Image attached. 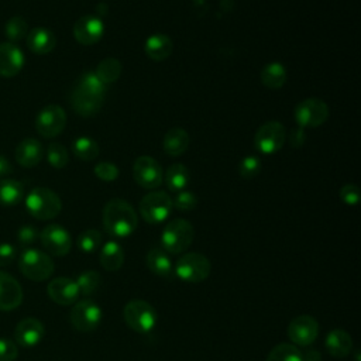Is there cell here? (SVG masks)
<instances>
[{
  "instance_id": "33",
  "label": "cell",
  "mask_w": 361,
  "mask_h": 361,
  "mask_svg": "<svg viewBox=\"0 0 361 361\" xmlns=\"http://www.w3.org/2000/svg\"><path fill=\"white\" fill-rule=\"evenodd\" d=\"M72 149L75 152V155L82 159V161H93L94 158H97L100 148L99 144L90 138V137H78L73 144H72Z\"/></svg>"
},
{
  "instance_id": "46",
  "label": "cell",
  "mask_w": 361,
  "mask_h": 361,
  "mask_svg": "<svg viewBox=\"0 0 361 361\" xmlns=\"http://www.w3.org/2000/svg\"><path fill=\"white\" fill-rule=\"evenodd\" d=\"M302 361H322V354L316 348H306L302 351Z\"/></svg>"
},
{
  "instance_id": "44",
  "label": "cell",
  "mask_w": 361,
  "mask_h": 361,
  "mask_svg": "<svg viewBox=\"0 0 361 361\" xmlns=\"http://www.w3.org/2000/svg\"><path fill=\"white\" fill-rule=\"evenodd\" d=\"M340 197L345 204L354 206L360 200V189L354 183H347L340 189Z\"/></svg>"
},
{
  "instance_id": "16",
  "label": "cell",
  "mask_w": 361,
  "mask_h": 361,
  "mask_svg": "<svg viewBox=\"0 0 361 361\" xmlns=\"http://www.w3.org/2000/svg\"><path fill=\"white\" fill-rule=\"evenodd\" d=\"M44 324L38 319L25 317L20 320L14 329V343H17L20 347L31 348L35 347L44 338Z\"/></svg>"
},
{
  "instance_id": "27",
  "label": "cell",
  "mask_w": 361,
  "mask_h": 361,
  "mask_svg": "<svg viewBox=\"0 0 361 361\" xmlns=\"http://www.w3.org/2000/svg\"><path fill=\"white\" fill-rule=\"evenodd\" d=\"M145 262L148 269L158 276H169L172 274L171 257L161 247L151 248L145 257Z\"/></svg>"
},
{
  "instance_id": "9",
  "label": "cell",
  "mask_w": 361,
  "mask_h": 361,
  "mask_svg": "<svg viewBox=\"0 0 361 361\" xmlns=\"http://www.w3.org/2000/svg\"><path fill=\"white\" fill-rule=\"evenodd\" d=\"M293 116L300 128L319 127L329 117V106L317 97H309L295 107Z\"/></svg>"
},
{
  "instance_id": "24",
  "label": "cell",
  "mask_w": 361,
  "mask_h": 361,
  "mask_svg": "<svg viewBox=\"0 0 361 361\" xmlns=\"http://www.w3.org/2000/svg\"><path fill=\"white\" fill-rule=\"evenodd\" d=\"M172 39L165 34L149 35L144 44V51L147 56L152 61H165L172 54Z\"/></svg>"
},
{
  "instance_id": "42",
  "label": "cell",
  "mask_w": 361,
  "mask_h": 361,
  "mask_svg": "<svg viewBox=\"0 0 361 361\" xmlns=\"http://www.w3.org/2000/svg\"><path fill=\"white\" fill-rule=\"evenodd\" d=\"M39 237L38 234V230L34 227V226H30V224H25L23 227L18 228L17 231V240H18V244L24 248L30 247L31 244H34L37 241V238Z\"/></svg>"
},
{
  "instance_id": "29",
  "label": "cell",
  "mask_w": 361,
  "mask_h": 361,
  "mask_svg": "<svg viewBox=\"0 0 361 361\" xmlns=\"http://www.w3.org/2000/svg\"><path fill=\"white\" fill-rule=\"evenodd\" d=\"M24 197V185L16 179L0 180V204L14 206Z\"/></svg>"
},
{
  "instance_id": "22",
  "label": "cell",
  "mask_w": 361,
  "mask_h": 361,
  "mask_svg": "<svg viewBox=\"0 0 361 361\" xmlns=\"http://www.w3.org/2000/svg\"><path fill=\"white\" fill-rule=\"evenodd\" d=\"M56 45L55 34L45 27H35L27 34V47L34 54H49Z\"/></svg>"
},
{
  "instance_id": "1",
  "label": "cell",
  "mask_w": 361,
  "mask_h": 361,
  "mask_svg": "<svg viewBox=\"0 0 361 361\" xmlns=\"http://www.w3.org/2000/svg\"><path fill=\"white\" fill-rule=\"evenodd\" d=\"M138 217L134 207L123 199H111L103 209V227L111 237L124 238L134 233Z\"/></svg>"
},
{
  "instance_id": "45",
  "label": "cell",
  "mask_w": 361,
  "mask_h": 361,
  "mask_svg": "<svg viewBox=\"0 0 361 361\" xmlns=\"http://www.w3.org/2000/svg\"><path fill=\"white\" fill-rule=\"evenodd\" d=\"M16 255H17V251L14 245L8 243L0 244V267L10 265L16 259Z\"/></svg>"
},
{
  "instance_id": "14",
  "label": "cell",
  "mask_w": 361,
  "mask_h": 361,
  "mask_svg": "<svg viewBox=\"0 0 361 361\" xmlns=\"http://www.w3.org/2000/svg\"><path fill=\"white\" fill-rule=\"evenodd\" d=\"M319 323L310 314H300L290 320L288 326L289 340L299 347H307L317 338Z\"/></svg>"
},
{
  "instance_id": "7",
  "label": "cell",
  "mask_w": 361,
  "mask_h": 361,
  "mask_svg": "<svg viewBox=\"0 0 361 361\" xmlns=\"http://www.w3.org/2000/svg\"><path fill=\"white\" fill-rule=\"evenodd\" d=\"M172 207V199L164 190H152L144 195L138 206L142 219L149 224H158L166 220Z\"/></svg>"
},
{
  "instance_id": "26",
  "label": "cell",
  "mask_w": 361,
  "mask_h": 361,
  "mask_svg": "<svg viewBox=\"0 0 361 361\" xmlns=\"http://www.w3.org/2000/svg\"><path fill=\"white\" fill-rule=\"evenodd\" d=\"M189 142H190V138H189V134L186 133V130H183L180 127H175V128H171L165 134L162 145H164V151L168 155L179 157L188 149Z\"/></svg>"
},
{
  "instance_id": "21",
  "label": "cell",
  "mask_w": 361,
  "mask_h": 361,
  "mask_svg": "<svg viewBox=\"0 0 361 361\" xmlns=\"http://www.w3.org/2000/svg\"><path fill=\"white\" fill-rule=\"evenodd\" d=\"M324 347L331 357L344 358L353 351V340L345 330L333 329L326 336Z\"/></svg>"
},
{
  "instance_id": "25",
  "label": "cell",
  "mask_w": 361,
  "mask_h": 361,
  "mask_svg": "<svg viewBox=\"0 0 361 361\" xmlns=\"http://www.w3.org/2000/svg\"><path fill=\"white\" fill-rule=\"evenodd\" d=\"M99 261L103 269L109 272L118 271L124 262V251L121 245L116 241L104 243L99 254Z\"/></svg>"
},
{
  "instance_id": "36",
  "label": "cell",
  "mask_w": 361,
  "mask_h": 361,
  "mask_svg": "<svg viewBox=\"0 0 361 361\" xmlns=\"http://www.w3.org/2000/svg\"><path fill=\"white\" fill-rule=\"evenodd\" d=\"M4 34L10 42H18L28 34V24L23 17L14 16L6 23Z\"/></svg>"
},
{
  "instance_id": "40",
  "label": "cell",
  "mask_w": 361,
  "mask_h": 361,
  "mask_svg": "<svg viewBox=\"0 0 361 361\" xmlns=\"http://www.w3.org/2000/svg\"><path fill=\"white\" fill-rule=\"evenodd\" d=\"M172 204L182 212H190L197 206V197L193 192L180 190L176 197L172 200Z\"/></svg>"
},
{
  "instance_id": "41",
  "label": "cell",
  "mask_w": 361,
  "mask_h": 361,
  "mask_svg": "<svg viewBox=\"0 0 361 361\" xmlns=\"http://www.w3.org/2000/svg\"><path fill=\"white\" fill-rule=\"evenodd\" d=\"M118 173H120L118 168L113 162H109V161H102V162L96 164V166H94V175L104 182L116 180L118 178Z\"/></svg>"
},
{
  "instance_id": "2",
  "label": "cell",
  "mask_w": 361,
  "mask_h": 361,
  "mask_svg": "<svg viewBox=\"0 0 361 361\" xmlns=\"http://www.w3.org/2000/svg\"><path fill=\"white\" fill-rule=\"evenodd\" d=\"M28 213L38 220H51L56 217L62 209L59 196L48 188H34L25 197Z\"/></svg>"
},
{
  "instance_id": "38",
  "label": "cell",
  "mask_w": 361,
  "mask_h": 361,
  "mask_svg": "<svg viewBox=\"0 0 361 361\" xmlns=\"http://www.w3.org/2000/svg\"><path fill=\"white\" fill-rule=\"evenodd\" d=\"M47 159H48L51 166H54L56 169H61V168L68 165L69 155H68L66 148L62 144L51 142L48 145V149H47Z\"/></svg>"
},
{
  "instance_id": "13",
  "label": "cell",
  "mask_w": 361,
  "mask_h": 361,
  "mask_svg": "<svg viewBox=\"0 0 361 361\" xmlns=\"http://www.w3.org/2000/svg\"><path fill=\"white\" fill-rule=\"evenodd\" d=\"M39 240L45 251L55 257H63L71 251L72 238L68 230L59 224H49L39 233Z\"/></svg>"
},
{
  "instance_id": "23",
  "label": "cell",
  "mask_w": 361,
  "mask_h": 361,
  "mask_svg": "<svg viewBox=\"0 0 361 361\" xmlns=\"http://www.w3.org/2000/svg\"><path fill=\"white\" fill-rule=\"evenodd\" d=\"M44 149L38 140L25 138L16 148V161L25 168H32L42 159Z\"/></svg>"
},
{
  "instance_id": "4",
  "label": "cell",
  "mask_w": 361,
  "mask_h": 361,
  "mask_svg": "<svg viewBox=\"0 0 361 361\" xmlns=\"http://www.w3.org/2000/svg\"><path fill=\"white\" fill-rule=\"evenodd\" d=\"M54 261L48 254L35 248H24L18 257L21 274L31 281H45L54 272Z\"/></svg>"
},
{
  "instance_id": "11",
  "label": "cell",
  "mask_w": 361,
  "mask_h": 361,
  "mask_svg": "<svg viewBox=\"0 0 361 361\" xmlns=\"http://www.w3.org/2000/svg\"><path fill=\"white\" fill-rule=\"evenodd\" d=\"M66 124L65 110L58 104H49L42 107L35 120V128L38 134L45 138H54L62 133Z\"/></svg>"
},
{
  "instance_id": "31",
  "label": "cell",
  "mask_w": 361,
  "mask_h": 361,
  "mask_svg": "<svg viewBox=\"0 0 361 361\" xmlns=\"http://www.w3.org/2000/svg\"><path fill=\"white\" fill-rule=\"evenodd\" d=\"M190 173L183 164H172L165 172V182L172 192L182 190L188 186Z\"/></svg>"
},
{
  "instance_id": "32",
  "label": "cell",
  "mask_w": 361,
  "mask_h": 361,
  "mask_svg": "<svg viewBox=\"0 0 361 361\" xmlns=\"http://www.w3.org/2000/svg\"><path fill=\"white\" fill-rule=\"evenodd\" d=\"M121 62L116 58H106L103 59L97 66L94 73L97 75V78L104 83V85H110L113 82H116L120 75H121Z\"/></svg>"
},
{
  "instance_id": "8",
  "label": "cell",
  "mask_w": 361,
  "mask_h": 361,
  "mask_svg": "<svg viewBox=\"0 0 361 361\" xmlns=\"http://www.w3.org/2000/svg\"><path fill=\"white\" fill-rule=\"evenodd\" d=\"M102 317H103V312L100 306L90 299L75 302L69 316L72 326L76 330L83 333H89L97 329L102 322Z\"/></svg>"
},
{
  "instance_id": "48",
  "label": "cell",
  "mask_w": 361,
  "mask_h": 361,
  "mask_svg": "<svg viewBox=\"0 0 361 361\" xmlns=\"http://www.w3.org/2000/svg\"><path fill=\"white\" fill-rule=\"evenodd\" d=\"M11 164L8 162V159L3 155H0V176H7L11 173Z\"/></svg>"
},
{
  "instance_id": "39",
  "label": "cell",
  "mask_w": 361,
  "mask_h": 361,
  "mask_svg": "<svg viewBox=\"0 0 361 361\" xmlns=\"http://www.w3.org/2000/svg\"><path fill=\"white\" fill-rule=\"evenodd\" d=\"M259 171H261V161L254 155L245 157L238 165V173L243 179H252L259 173Z\"/></svg>"
},
{
  "instance_id": "6",
  "label": "cell",
  "mask_w": 361,
  "mask_h": 361,
  "mask_svg": "<svg viewBox=\"0 0 361 361\" xmlns=\"http://www.w3.org/2000/svg\"><path fill=\"white\" fill-rule=\"evenodd\" d=\"M212 271L209 258L199 252H186L175 264V274L188 283H199L204 281Z\"/></svg>"
},
{
  "instance_id": "28",
  "label": "cell",
  "mask_w": 361,
  "mask_h": 361,
  "mask_svg": "<svg viewBox=\"0 0 361 361\" xmlns=\"http://www.w3.org/2000/svg\"><path fill=\"white\" fill-rule=\"evenodd\" d=\"M259 79L265 87L279 89L286 82V69L279 62H271L262 68Z\"/></svg>"
},
{
  "instance_id": "37",
  "label": "cell",
  "mask_w": 361,
  "mask_h": 361,
  "mask_svg": "<svg viewBox=\"0 0 361 361\" xmlns=\"http://www.w3.org/2000/svg\"><path fill=\"white\" fill-rule=\"evenodd\" d=\"M76 244L83 252H94L102 245V233L96 228H87L79 234Z\"/></svg>"
},
{
  "instance_id": "34",
  "label": "cell",
  "mask_w": 361,
  "mask_h": 361,
  "mask_svg": "<svg viewBox=\"0 0 361 361\" xmlns=\"http://www.w3.org/2000/svg\"><path fill=\"white\" fill-rule=\"evenodd\" d=\"M265 361H302V351L295 344L281 343L268 353Z\"/></svg>"
},
{
  "instance_id": "19",
  "label": "cell",
  "mask_w": 361,
  "mask_h": 361,
  "mask_svg": "<svg viewBox=\"0 0 361 361\" xmlns=\"http://www.w3.org/2000/svg\"><path fill=\"white\" fill-rule=\"evenodd\" d=\"M23 302L21 285L8 274L0 271V310H13Z\"/></svg>"
},
{
  "instance_id": "30",
  "label": "cell",
  "mask_w": 361,
  "mask_h": 361,
  "mask_svg": "<svg viewBox=\"0 0 361 361\" xmlns=\"http://www.w3.org/2000/svg\"><path fill=\"white\" fill-rule=\"evenodd\" d=\"M76 89L85 92V93H89L92 96H97V97H104L106 96V90H107V85H104L94 72H83L75 86Z\"/></svg>"
},
{
  "instance_id": "43",
  "label": "cell",
  "mask_w": 361,
  "mask_h": 361,
  "mask_svg": "<svg viewBox=\"0 0 361 361\" xmlns=\"http://www.w3.org/2000/svg\"><path fill=\"white\" fill-rule=\"evenodd\" d=\"M18 355L17 344L10 338H0V361H14Z\"/></svg>"
},
{
  "instance_id": "15",
  "label": "cell",
  "mask_w": 361,
  "mask_h": 361,
  "mask_svg": "<svg viewBox=\"0 0 361 361\" xmlns=\"http://www.w3.org/2000/svg\"><path fill=\"white\" fill-rule=\"evenodd\" d=\"M104 24L97 16H82L73 25V37L79 44L93 45L102 39Z\"/></svg>"
},
{
  "instance_id": "12",
  "label": "cell",
  "mask_w": 361,
  "mask_h": 361,
  "mask_svg": "<svg viewBox=\"0 0 361 361\" xmlns=\"http://www.w3.org/2000/svg\"><path fill=\"white\" fill-rule=\"evenodd\" d=\"M134 180L144 189H155L162 183V168L151 157L142 155L134 161L133 165Z\"/></svg>"
},
{
  "instance_id": "18",
  "label": "cell",
  "mask_w": 361,
  "mask_h": 361,
  "mask_svg": "<svg viewBox=\"0 0 361 361\" xmlns=\"http://www.w3.org/2000/svg\"><path fill=\"white\" fill-rule=\"evenodd\" d=\"M24 65L23 51L13 42L0 44V76L13 78Z\"/></svg>"
},
{
  "instance_id": "20",
  "label": "cell",
  "mask_w": 361,
  "mask_h": 361,
  "mask_svg": "<svg viewBox=\"0 0 361 361\" xmlns=\"http://www.w3.org/2000/svg\"><path fill=\"white\" fill-rule=\"evenodd\" d=\"M69 102H71L72 109L78 114H80L83 117H89V116L96 114L102 109L104 97L92 96L89 93H85V92L73 87L71 92V96H69Z\"/></svg>"
},
{
  "instance_id": "10",
  "label": "cell",
  "mask_w": 361,
  "mask_h": 361,
  "mask_svg": "<svg viewBox=\"0 0 361 361\" xmlns=\"http://www.w3.org/2000/svg\"><path fill=\"white\" fill-rule=\"evenodd\" d=\"M285 137V127L279 121H267L258 127L254 137V144L255 148L262 154H275L282 148Z\"/></svg>"
},
{
  "instance_id": "47",
  "label": "cell",
  "mask_w": 361,
  "mask_h": 361,
  "mask_svg": "<svg viewBox=\"0 0 361 361\" xmlns=\"http://www.w3.org/2000/svg\"><path fill=\"white\" fill-rule=\"evenodd\" d=\"M290 144L292 145H300V144H303V141H305V134H303V128H298V130H295V131H292V135H290Z\"/></svg>"
},
{
  "instance_id": "35",
  "label": "cell",
  "mask_w": 361,
  "mask_h": 361,
  "mask_svg": "<svg viewBox=\"0 0 361 361\" xmlns=\"http://www.w3.org/2000/svg\"><path fill=\"white\" fill-rule=\"evenodd\" d=\"M76 285L79 288V293L83 296H89L97 290L102 282V276L94 269H86L80 272L76 278Z\"/></svg>"
},
{
  "instance_id": "3",
  "label": "cell",
  "mask_w": 361,
  "mask_h": 361,
  "mask_svg": "<svg viewBox=\"0 0 361 361\" xmlns=\"http://www.w3.org/2000/svg\"><path fill=\"white\" fill-rule=\"evenodd\" d=\"M193 226L185 219L171 220L162 230L161 248L168 254H180L189 248L193 241Z\"/></svg>"
},
{
  "instance_id": "5",
  "label": "cell",
  "mask_w": 361,
  "mask_h": 361,
  "mask_svg": "<svg viewBox=\"0 0 361 361\" xmlns=\"http://www.w3.org/2000/svg\"><path fill=\"white\" fill-rule=\"evenodd\" d=\"M123 317L127 326L137 333H149L158 322L154 306L141 299L130 300L123 309Z\"/></svg>"
},
{
  "instance_id": "17",
  "label": "cell",
  "mask_w": 361,
  "mask_h": 361,
  "mask_svg": "<svg viewBox=\"0 0 361 361\" xmlns=\"http://www.w3.org/2000/svg\"><path fill=\"white\" fill-rule=\"evenodd\" d=\"M47 292H48V296L56 305H61V306H68L75 303L80 295L76 282L65 276L52 279L47 286Z\"/></svg>"
}]
</instances>
